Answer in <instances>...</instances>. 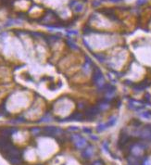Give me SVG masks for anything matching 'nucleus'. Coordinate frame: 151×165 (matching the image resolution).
<instances>
[{"label":"nucleus","mask_w":151,"mask_h":165,"mask_svg":"<svg viewBox=\"0 0 151 165\" xmlns=\"http://www.w3.org/2000/svg\"><path fill=\"white\" fill-rule=\"evenodd\" d=\"M100 12H101L102 14L106 15V16H107L108 18H109L111 21H119L118 17L115 14V10H114L113 8H107V7H105V8L100 10Z\"/></svg>","instance_id":"39448f33"},{"label":"nucleus","mask_w":151,"mask_h":165,"mask_svg":"<svg viewBox=\"0 0 151 165\" xmlns=\"http://www.w3.org/2000/svg\"><path fill=\"white\" fill-rule=\"evenodd\" d=\"M150 84H151L147 81V80H145V81L140 82V83H138V84H132V89L135 90V91H143L146 88H147Z\"/></svg>","instance_id":"423d86ee"},{"label":"nucleus","mask_w":151,"mask_h":165,"mask_svg":"<svg viewBox=\"0 0 151 165\" xmlns=\"http://www.w3.org/2000/svg\"><path fill=\"white\" fill-rule=\"evenodd\" d=\"M51 116L49 115V113H47L46 114V116L45 117H43L42 119H41V121H51Z\"/></svg>","instance_id":"f3484780"},{"label":"nucleus","mask_w":151,"mask_h":165,"mask_svg":"<svg viewBox=\"0 0 151 165\" xmlns=\"http://www.w3.org/2000/svg\"><path fill=\"white\" fill-rule=\"evenodd\" d=\"M72 10H73L76 13H80L81 11L84 10V3L80 2V1H77V0H72L70 1V4H69Z\"/></svg>","instance_id":"20e7f679"},{"label":"nucleus","mask_w":151,"mask_h":165,"mask_svg":"<svg viewBox=\"0 0 151 165\" xmlns=\"http://www.w3.org/2000/svg\"><path fill=\"white\" fill-rule=\"evenodd\" d=\"M132 123L135 126V127H138V126H140V125L142 124L141 121H139L138 120H132Z\"/></svg>","instance_id":"a211bd4d"},{"label":"nucleus","mask_w":151,"mask_h":165,"mask_svg":"<svg viewBox=\"0 0 151 165\" xmlns=\"http://www.w3.org/2000/svg\"><path fill=\"white\" fill-rule=\"evenodd\" d=\"M85 117L86 119H88V120H93V119H95V117L97 116L98 114L100 113V110L99 108L95 105V106H90V107L86 108L85 109Z\"/></svg>","instance_id":"7ed1b4c3"},{"label":"nucleus","mask_w":151,"mask_h":165,"mask_svg":"<svg viewBox=\"0 0 151 165\" xmlns=\"http://www.w3.org/2000/svg\"><path fill=\"white\" fill-rule=\"evenodd\" d=\"M95 57L96 58H97L98 60L99 61H104L105 60V58H106V57H105V55L104 54H101V53H99V54H95Z\"/></svg>","instance_id":"ddd939ff"},{"label":"nucleus","mask_w":151,"mask_h":165,"mask_svg":"<svg viewBox=\"0 0 151 165\" xmlns=\"http://www.w3.org/2000/svg\"><path fill=\"white\" fill-rule=\"evenodd\" d=\"M92 154H93V150H92V149H87L84 150V152L83 153V156H84V158H91V156H92Z\"/></svg>","instance_id":"9b49d317"},{"label":"nucleus","mask_w":151,"mask_h":165,"mask_svg":"<svg viewBox=\"0 0 151 165\" xmlns=\"http://www.w3.org/2000/svg\"><path fill=\"white\" fill-rule=\"evenodd\" d=\"M84 132H86V133H89V134L91 133V130H89V129H84Z\"/></svg>","instance_id":"4be33fe9"},{"label":"nucleus","mask_w":151,"mask_h":165,"mask_svg":"<svg viewBox=\"0 0 151 165\" xmlns=\"http://www.w3.org/2000/svg\"><path fill=\"white\" fill-rule=\"evenodd\" d=\"M67 43H68V45H69V47H70L72 49H74V50H76V49H78V47H76V45H75L73 42H70V40H68Z\"/></svg>","instance_id":"dca6fc26"},{"label":"nucleus","mask_w":151,"mask_h":165,"mask_svg":"<svg viewBox=\"0 0 151 165\" xmlns=\"http://www.w3.org/2000/svg\"><path fill=\"white\" fill-rule=\"evenodd\" d=\"M44 131L46 132V134H47V135H59V134H61V132L62 131L60 130V129H58V128L57 127H53V126H49V127H46L44 129Z\"/></svg>","instance_id":"6e6552de"},{"label":"nucleus","mask_w":151,"mask_h":165,"mask_svg":"<svg viewBox=\"0 0 151 165\" xmlns=\"http://www.w3.org/2000/svg\"><path fill=\"white\" fill-rule=\"evenodd\" d=\"M145 98H146V103H148L149 101H150V95H149V94H146V95H145Z\"/></svg>","instance_id":"aec40b11"},{"label":"nucleus","mask_w":151,"mask_h":165,"mask_svg":"<svg viewBox=\"0 0 151 165\" xmlns=\"http://www.w3.org/2000/svg\"><path fill=\"white\" fill-rule=\"evenodd\" d=\"M37 165H42V164H37Z\"/></svg>","instance_id":"5701e85b"},{"label":"nucleus","mask_w":151,"mask_h":165,"mask_svg":"<svg viewBox=\"0 0 151 165\" xmlns=\"http://www.w3.org/2000/svg\"><path fill=\"white\" fill-rule=\"evenodd\" d=\"M107 128H108L107 124H104V123H102V124H99V125L97 126V132H102V131L106 130Z\"/></svg>","instance_id":"4468645a"},{"label":"nucleus","mask_w":151,"mask_h":165,"mask_svg":"<svg viewBox=\"0 0 151 165\" xmlns=\"http://www.w3.org/2000/svg\"><path fill=\"white\" fill-rule=\"evenodd\" d=\"M116 121H117V117H111V118H110V119L109 120V123H107L108 127L114 125V124L116 123Z\"/></svg>","instance_id":"f8f14e48"},{"label":"nucleus","mask_w":151,"mask_h":165,"mask_svg":"<svg viewBox=\"0 0 151 165\" xmlns=\"http://www.w3.org/2000/svg\"><path fill=\"white\" fill-rule=\"evenodd\" d=\"M72 139L76 145V147L78 149H83L86 146V141L79 135H72Z\"/></svg>","instance_id":"0eeeda50"},{"label":"nucleus","mask_w":151,"mask_h":165,"mask_svg":"<svg viewBox=\"0 0 151 165\" xmlns=\"http://www.w3.org/2000/svg\"><path fill=\"white\" fill-rule=\"evenodd\" d=\"M93 82L95 85L97 86L98 88H101L105 85V79L103 77V74L101 71L98 69L97 67L94 68V72H93Z\"/></svg>","instance_id":"f257e3e1"},{"label":"nucleus","mask_w":151,"mask_h":165,"mask_svg":"<svg viewBox=\"0 0 151 165\" xmlns=\"http://www.w3.org/2000/svg\"><path fill=\"white\" fill-rule=\"evenodd\" d=\"M132 138L126 134V133H121L120 135V138L118 141V146L120 149H124L128 145L130 144Z\"/></svg>","instance_id":"f03ea898"},{"label":"nucleus","mask_w":151,"mask_h":165,"mask_svg":"<svg viewBox=\"0 0 151 165\" xmlns=\"http://www.w3.org/2000/svg\"><path fill=\"white\" fill-rule=\"evenodd\" d=\"M92 61H91V59L88 58V57H86V61L85 63L84 64V66H83V70H84V72H85V73H88L89 71H90L91 69V66H92Z\"/></svg>","instance_id":"9d476101"},{"label":"nucleus","mask_w":151,"mask_h":165,"mask_svg":"<svg viewBox=\"0 0 151 165\" xmlns=\"http://www.w3.org/2000/svg\"><path fill=\"white\" fill-rule=\"evenodd\" d=\"M146 3V0H137V5H144Z\"/></svg>","instance_id":"6ab92c4d"},{"label":"nucleus","mask_w":151,"mask_h":165,"mask_svg":"<svg viewBox=\"0 0 151 165\" xmlns=\"http://www.w3.org/2000/svg\"><path fill=\"white\" fill-rule=\"evenodd\" d=\"M78 109H86V103L84 102V101H80L79 103H78Z\"/></svg>","instance_id":"2eb2a0df"},{"label":"nucleus","mask_w":151,"mask_h":165,"mask_svg":"<svg viewBox=\"0 0 151 165\" xmlns=\"http://www.w3.org/2000/svg\"><path fill=\"white\" fill-rule=\"evenodd\" d=\"M92 165H103V162L101 160H96V161H95Z\"/></svg>","instance_id":"412c9836"},{"label":"nucleus","mask_w":151,"mask_h":165,"mask_svg":"<svg viewBox=\"0 0 151 165\" xmlns=\"http://www.w3.org/2000/svg\"><path fill=\"white\" fill-rule=\"evenodd\" d=\"M84 115L80 111H74L69 118L65 119V121H83Z\"/></svg>","instance_id":"1a4fd4ad"}]
</instances>
